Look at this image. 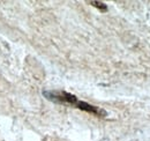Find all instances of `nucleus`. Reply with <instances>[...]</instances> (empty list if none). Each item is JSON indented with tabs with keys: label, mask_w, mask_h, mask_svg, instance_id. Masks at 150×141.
Wrapping results in <instances>:
<instances>
[{
	"label": "nucleus",
	"mask_w": 150,
	"mask_h": 141,
	"mask_svg": "<svg viewBox=\"0 0 150 141\" xmlns=\"http://www.w3.org/2000/svg\"><path fill=\"white\" fill-rule=\"evenodd\" d=\"M43 95L50 100V101H53L56 103H65V104H72V105H76V103L79 102L77 97L69 94V93H66V91H57V90H45L43 91Z\"/></svg>",
	"instance_id": "nucleus-1"
},
{
	"label": "nucleus",
	"mask_w": 150,
	"mask_h": 141,
	"mask_svg": "<svg viewBox=\"0 0 150 141\" xmlns=\"http://www.w3.org/2000/svg\"><path fill=\"white\" fill-rule=\"evenodd\" d=\"M75 106L79 108V109H81V110H83V111H87V112H89V113L96 115V116H100V117L106 116V112H105L104 110H102V109H99V108H97V106L91 105V104H88V103H86V102H82V101H79Z\"/></svg>",
	"instance_id": "nucleus-2"
},
{
	"label": "nucleus",
	"mask_w": 150,
	"mask_h": 141,
	"mask_svg": "<svg viewBox=\"0 0 150 141\" xmlns=\"http://www.w3.org/2000/svg\"><path fill=\"white\" fill-rule=\"evenodd\" d=\"M90 4L93 6H95V7H97L98 9H100L102 12H105L108 9V7H106V5L104 2H100V1H90Z\"/></svg>",
	"instance_id": "nucleus-3"
}]
</instances>
